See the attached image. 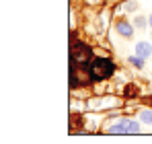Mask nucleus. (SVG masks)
I'll list each match as a JSON object with an SVG mask.
<instances>
[{
	"label": "nucleus",
	"instance_id": "f257e3e1",
	"mask_svg": "<svg viewBox=\"0 0 152 144\" xmlns=\"http://www.w3.org/2000/svg\"><path fill=\"white\" fill-rule=\"evenodd\" d=\"M86 70H88V74H91V78L103 80V78H107V76L113 74L115 66H113V62L107 60V58H97V60H93L91 64H86Z\"/></svg>",
	"mask_w": 152,
	"mask_h": 144
},
{
	"label": "nucleus",
	"instance_id": "f03ea898",
	"mask_svg": "<svg viewBox=\"0 0 152 144\" xmlns=\"http://www.w3.org/2000/svg\"><path fill=\"white\" fill-rule=\"evenodd\" d=\"M138 132H140V123L129 120H121L119 123L109 128V134H138Z\"/></svg>",
	"mask_w": 152,
	"mask_h": 144
},
{
	"label": "nucleus",
	"instance_id": "7ed1b4c3",
	"mask_svg": "<svg viewBox=\"0 0 152 144\" xmlns=\"http://www.w3.org/2000/svg\"><path fill=\"white\" fill-rule=\"evenodd\" d=\"M91 58H93V51H91V48H86L84 43H74L72 46V62L86 64V62H91Z\"/></svg>",
	"mask_w": 152,
	"mask_h": 144
},
{
	"label": "nucleus",
	"instance_id": "20e7f679",
	"mask_svg": "<svg viewBox=\"0 0 152 144\" xmlns=\"http://www.w3.org/2000/svg\"><path fill=\"white\" fill-rule=\"evenodd\" d=\"M152 54V46L148 41H140V43H136V56H142V58H148Z\"/></svg>",
	"mask_w": 152,
	"mask_h": 144
},
{
	"label": "nucleus",
	"instance_id": "39448f33",
	"mask_svg": "<svg viewBox=\"0 0 152 144\" xmlns=\"http://www.w3.org/2000/svg\"><path fill=\"white\" fill-rule=\"evenodd\" d=\"M117 33L124 35V37H132V35H134V31H132L129 23H126V21H119V23H117Z\"/></svg>",
	"mask_w": 152,
	"mask_h": 144
},
{
	"label": "nucleus",
	"instance_id": "423d86ee",
	"mask_svg": "<svg viewBox=\"0 0 152 144\" xmlns=\"http://www.w3.org/2000/svg\"><path fill=\"white\" fill-rule=\"evenodd\" d=\"M140 120L144 121V123H152V111H150V109L140 111Z\"/></svg>",
	"mask_w": 152,
	"mask_h": 144
},
{
	"label": "nucleus",
	"instance_id": "0eeeda50",
	"mask_svg": "<svg viewBox=\"0 0 152 144\" xmlns=\"http://www.w3.org/2000/svg\"><path fill=\"white\" fill-rule=\"evenodd\" d=\"M129 64H134L136 68H142L144 66V58L142 56H134V58H129Z\"/></svg>",
	"mask_w": 152,
	"mask_h": 144
},
{
	"label": "nucleus",
	"instance_id": "6e6552de",
	"mask_svg": "<svg viewBox=\"0 0 152 144\" xmlns=\"http://www.w3.org/2000/svg\"><path fill=\"white\" fill-rule=\"evenodd\" d=\"M134 23H136V27H140V29H144V27H146V21H144L142 17H136V19H134Z\"/></svg>",
	"mask_w": 152,
	"mask_h": 144
},
{
	"label": "nucleus",
	"instance_id": "1a4fd4ad",
	"mask_svg": "<svg viewBox=\"0 0 152 144\" xmlns=\"http://www.w3.org/2000/svg\"><path fill=\"white\" fill-rule=\"evenodd\" d=\"M148 23H150V27H152V15H150V19H148Z\"/></svg>",
	"mask_w": 152,
	"mask_h": 144
},
{
	"label": "nucleus",
	"instance_id": "9d476101",
	"mask_svg": "<svg viewBox=\"0 0 152 144\" xmlns=\"http://www.w3.org/2000/svg\"><path fill=\"white\" fill-rule=\"evenodd\" d=\"M150 103H152V99H150Z\"/></svg>",
	"mask_w": 152,
	"mask_h": 144
}]
</instances>
